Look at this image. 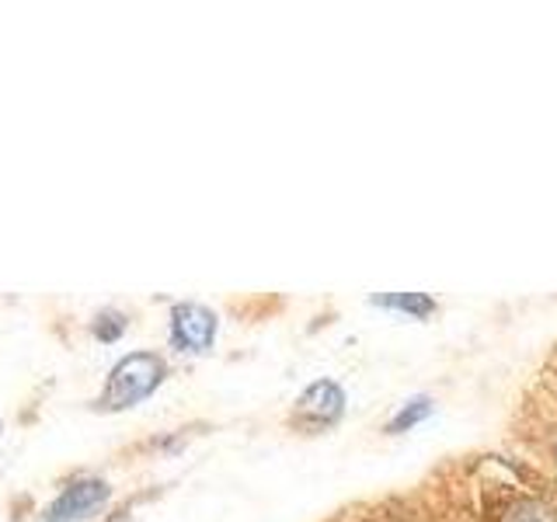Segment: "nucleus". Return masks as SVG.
<instances>
[{"mask_svg":"<svg viewBox=\"0 0 557 522\" xmlns=\"http://www.w3.org/2000/svg\"><path fill=\"white\" fill-rule=\"evenodd\" d=\"M168 376H171V365L164 356H157V352L122 356L101 383V390L95 397V411L119 414V411H129L136 405H144L147 397H153L164 387Z\"/></svg>","mask_w":557,"mask_h":522,"instance_id":"nucleus-1","label":"nucleus"},{"mask_svg":"<svg viewBox=\"0 0 557 522\" xmlns=\"http://www.w3.org/2000/svg\"><path fill=\"white\" fill-rule=\"evenodd\" d=\"M109 501H112V484L101 474H74L60 487V495L39 512V519L42 522H84V519H95Z\"/></svg>","mask_w":557,"mask_h":522,"instance_id":"nucleus-2","label":"nucleus"},{"mask_svg":"<svg viewBox=\"0 0 557 522\" xmlns=\"http://www.w3.org/2000/svg\"><path fill=\"white\" fill-rule=\"evenodd\" d=\"M220 318L213 307L185 300L171 307V348L182 356H206L216 341Z\"/></svg>","mask_w":557,"mask_h":522,"instance_id":"nucleus-3","label":"nucleus"},{"mask_svg":"<svg viewBox=\"0 0 557 522\" xmlns=\"http://www.w3.org/2000/svg\"><path fill=\"white\" fill-rule=\"evenodd\" d=\"M345 390L335 380H313L310 387H304V394L296 397L293 405V425L304 432H324L335 428L345 418Z\"/></svg>","mask_w":557,"mask_h":522,"instance_id":"nucleus-4","label":"nucleus"},{"mask_svg":"<svg viewBox=\"0 0 557 522\" xmlns=\"http://www.w3.org/2000/svg\"><path fill=\"white\" fill-rule=\"evenodd\" d=\"M373 307L408 313L414 321H425L440 310V303H435L429 293H383V296H373Z\"/></svg>","mask_w":557,"mask_h":522,"instance_id":"nucleus-5","label":"nucleus"},{"mask_svg":"<svg viewBox=\"0 0 557 522\" xmlns=\"http://www.w3.org/2000/svg\"><path fill=\"white\" fill-rule=\"evenodd\" d=\"M429 414H432V397L418 394V397L405 400V405H400V408L394 411V418H391V422H387V428H383V432H391V435H400V432L414 428L418 422H425Z\"/></svg>","mask_w":557,"mask_h":522,"instance_id":"nucleus-6","label":"nucleus"},{"mask_svg":"<svg viewBox=\"0 0 557 522\" xmlns=\"http://www.w3.org/2000/svg\"><path fill=\"white\" fill-rule=\"evenodd\" d=\"M126 327H129V318L122 310H115V307H104L91 318V335L101 345H115L122 335H126Z\"/></svg>","mask_w":557,"mask_h":522,"instance_id":"nucleus-7","label":"nucleus"},{"mask_svg":"<svg viewBox=\"0 0 557 522\" xmlns=\"http://www.w3.org/2000/svg\"><path fill=\"white\" fill-rule=\"evenodd\" d=\"M505 522H557V515L550 509H544L540 501L522 498V501H512L509 505V512H505Z\"/></svg>","mask_w":557,"mask_h":522,"instance_id":"nucleus-8","label":"nucleus"},{"mask_svg":"<svg viewBox=\"0 0 557 522\" xmlns=\"http://www.w3.org/2000/svg\"><path fill=\"white\" fill-rule=\"evenodd\" d=\"M104 522H133V512L129 509H119V512H112Z\"/></svg>","mask_w":557,"mask_h":522,"instance_id":"nucleus-9","label":"nucleus"},{"mask_svg":"<svg viewBox=\"0 0 557 522\" xmlns=\"http://www.w3.org/2000/svg\"><path fill=\"white\" fill-rule=\"evenodd\" d=\"M554 463H557V439H554Z\"/></svg>","mask_w":557,"mask_h":522,"instance_id":"nucleus-10","label":"nucleus"},{"mask_svg":"<svg viewBox=\"0 0 557 522\" xmlns=\"http://www.w3.org/2000/svg\"><path fill=\"white\" fill-rule=\"evenodd\" d=\"M0 432H4V422H0Z\"/></svg>","mask_w":557,"mask_h":522,"instance_id":"nucleus-11","label":"nucleus"}]
</instances>
